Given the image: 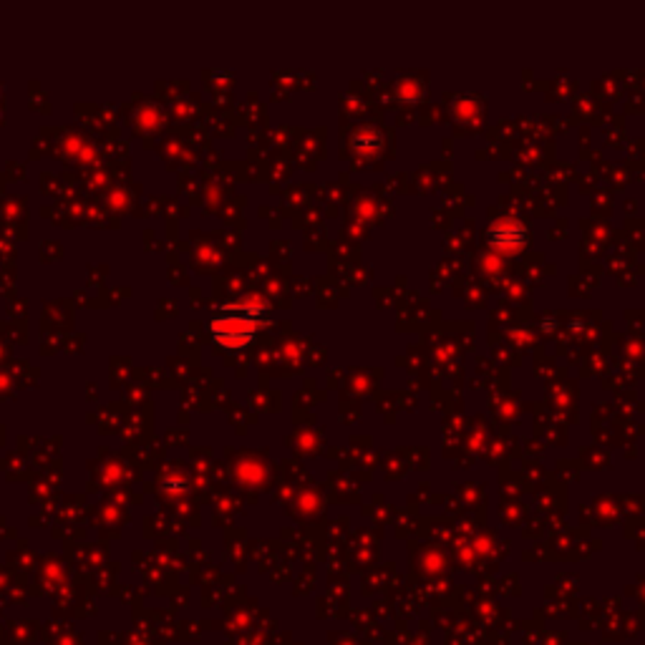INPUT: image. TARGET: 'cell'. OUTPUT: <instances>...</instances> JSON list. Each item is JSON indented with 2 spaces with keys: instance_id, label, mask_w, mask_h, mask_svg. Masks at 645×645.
<instances>
[{
  "instance_id": "1",
  "label": "cell",
  "mask_w": 645,
  "mask_h": 645,
  "mask_svg": "<svg viewBox=\"0 0 645 645\" xmlns=\"http://www.w3.org/2000/svg\"><path fill=\"white\" fill-rule=\"evenodd\" d=\"M504 227H507V232H502L499 227H492V239H494V245H497V248H507V245H512V239H514V245H517V242H522V238H524V230H522L517 222H514V225L510 222V225H504Z\"/></svg>"
}]
</instances>
